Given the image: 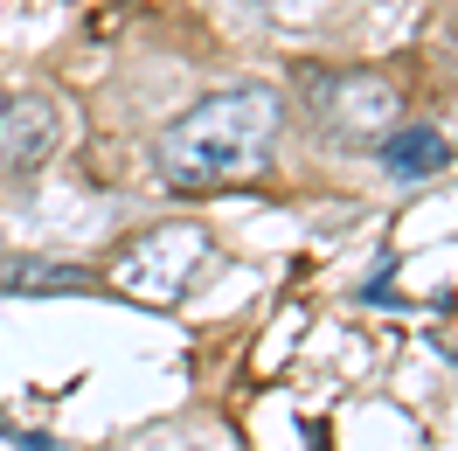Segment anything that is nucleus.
I'll list each match as a JSON object with an SVG mask.
<instances>
[{
    "label": "nucleus",
    "mask_w": 458,
    "mask_h": 451,
    "mask_svg": "<svg viewBox=\"0 0 458 451\" xmlns=\"http://www.w3.org/2000/svg\"><path fill=\"white\" fill-rule=\"evenodd\" d=\"M278 125H285V105H278L271 84L216 90V98H201L195 112H181L160 132V146H153L160 181L181 188V195H208V188H229V181H250L271 160Z\"/></svg>",
    "instance_id": "nucleus-1"
},
{
    "label": "nucleus",
    "mask_w": 458,
    "mask_h": 451,
    "mask_svg": "<svg viewBox=\"0 0 458 451\" xmlns=\"http://www.w3.org/2000/svg\"><path fill=\"white\" fill-rule=\"evenodd\" d=\"M201 229H153L140 251L118 264V285L132 292V299H146V306H167V299H181L188 292V271L201 264Z\"/></svg>",
    "instance_id": "nucleus-2"
},
{
    "label": "nucleus",
    "mask_w": 458,
    "mask_h": 451,
    "mask_svg": "<svg viewBox=\"0 0 458 451\" xmlns=\"http://www.w3.org/2000/svg\"><path fill=\"white\" fill-rule=\"evenodd\" d=\"M63 146V112L42 90H0V174H29Z\"/></svg>",
    "instance_id": "nucleus-3"
},
{
    "label": "nucleus",
    "mask_w": 458,
    "mask_h": 451,
    "mask_svg": "<svg viewBox=\"0 0 458 451\" xmlns=\"http://www.w3.org/2000/svg\"><path fill=\"white\" fill-rule=\"evenodd\" d=\"M327 132L347 146H382L396 132V90L369 77V70H347L341 84L327 90Z\"/></svg>",
    "instance_id": "nucleus-4"
},
{
    "label": "nucleus",
    "mask_w": 458,
    "mask_h": 451,
    "mask_svg": "<svg viewBox=\"0 0 458 451\" xmlns=\"http://www.w3.org/2000/svg\"><path fill=\"white\" fill-rule=\"evenodd\" d=\"M382 167L396 174V181H424V174L445 167V140H437L430 125H396V132L382 140Z\"/></svg>",
    "instance_id": "nucleus-5"
},
{
    "label": "nucleus",
    "mask_w": 458,
    "mask_h": 451,
    "mask_svg": "<svg viewBox=\"0 0 458 451\" xmlns=\"http://www.w3.org/2000/svg\"><path fill=\"white\" fill-rule=\"evenodd\" d=\"M0 292H90V271L49 257H0Z\"/></svg>",
    "instance_id": "nucleus-6"
}]
</instances>
